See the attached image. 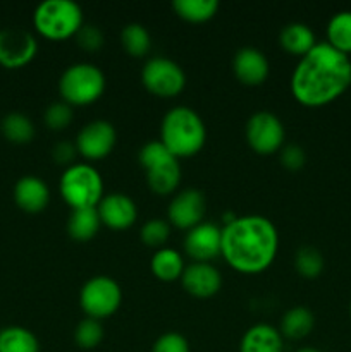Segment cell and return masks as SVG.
Wrapping results in <instances>:
<instances>
[{
    "label": "cell",
    "instance_id": "33",
    "mask_svg": "<svg viewBox=\"0 0 351 352\" xmlns=\"http://www.w3.org/2000/svg\"><path fill=\"white\" fill-rule=\"evenodd\" d=\"M151 352H191L189 342L178 332H165L153 342Z\"/></svg>",
    "mask_w": 351,
    "mask_h": 352
},
{
    "label": "cell",
    "instance_id": "1",
    "mask_svg": "<svg viewBox=\"0 0 351 352\" xmlns=\"http://www.w3.org/2000/svg\"><path fill=\"white\" fill-rule=\"evenodd\" d=\"M351 86L350 55L319 41L299 57L291 76V93L306 107H322L339 98Z\"/></svg>",
    "mask_w": 351,
    "mask_h": 352
},
{
    "label": "cell",
    "instance_id": "34",
    "mask_svg": "<svg viewBox=\"0 0 351 352\" xmlns=\"http://www.w3.org/2000/svg\"><path fill=\"white\" fill-rule=\"evenodd\" d=\"M76 41L85 50L95 52L103 45V31L95 24H83L81 30L76 33Z\"/></svg>",
    "mask_w": 351,
    "mask_h": 352
},
{
    "label": "cell",
    "instance_id": "13",
    "mask_svg": "<svg viewBox=\"0 0 351 352\" xmlns=\"http://www.w3.org/2000/svg\"><path fill=\"white\" fill-rule=\"evenodd\" d=\"M205 210V195L196 188H186L171 199L167 215L172 226L189 230L203 222Z\"/></svg>",
    "mask_w": 351,
    "mask_h": 352
},
{
    "label": "cell",
    "instance_id": "8",
    "mask_svg": "<svg viewBox=\"0 0 351 352\" xmlns=\"http://www.w3.org/2000/svg\"><path fill=\"white\" fill-rule=\"evenodd\" d=\"M123 302V289L109 275H95L83 284L79 291V305L83 311L96 320L109 318Z\"/></svg>",
    "mask_w": 351,
    "mask_h": 352
},
{
    "label": "cell",
    "instance_id": "16",
    "mask_svg": "<svg viewBox=\"0 0 351 352\" xmlns=\"http://www.w3.org/2000/svg\"><path fill=\"white\" fill-rule=\"evenodd\" d=\"M181 282L182 287L195 298H210L220 291L222 275L209 261H195L184 267Z\"/></svg>",
    "mask_w": 351,
    "mask_h": 352
},
{
    "label": "cell",
    "instance_id": "26",
    "mask_svg": "<svg viewBox=\"0 0 351 352\" xmlns=\"http://www.w3.org/2000/svg\"><path fill=\"white\" fill-rule=\"evenodd\" d=\"M3 138L10 143L24 144L34 138V124L28 116L21 112H9L0 122Z\"/></svg>",
    "mask_w": 351,
    "mask_h": 352
},
{
    "label": "cell",
    "instance_id": "3",
    "mask_svg": "<svg viewBox=\"0 0 351 352\" xmlns=\"http://www.w3.org/2000/svg\"><path fill=\"white\" fill-rule=\"evenodd\" d=\"M160 141L174 157H193L206 141V126L191 107L176 105L160 122Z\"/></svg>",
    "mask_w": 351,
    "mask_h": 352
},
{
    "label": "cell",
    "instance_id": "21",
    "mask_svg": "<svg viewBox=\"0 0 351 352\" xmlns=\"http://www.w3.org/2000/svg\"><path fill=\"white\" fill-rule=\"evenodd\" d=\"M102 220L96 206L72 210L67 220V232L76 241H89L96 236Z\"/></svg>",
    "mask_w": 351,
    "mask_h": 352
},
{
    "label": "cell",
    "instance_id": "27",
    "mask_svg": "<svg viewBox=\"0 0 351 352\" xmlns=\"http://www.w3.org/2000/svg\"><path fill=\"white\" fill-rule=\"evenodd\" d=\"M172 9L189 23H203L215 16L219 0H172Z\"/></svg>",
    "mask_w": 351,
    "mask_h": 352
},
{
    "label": "cell",
    "instance_id": "10",
    "mask_svg": "<svg viewBox=\"0 0 351 352\" xmlns=\"http://www.w3.org/2000/svg\"><path fill=\"white\" fill-rule=\"evenodd\" d=\"M244 134L248 144L260 155L274 153L284 146V124L268 110H258L251 113L244 127Z\"/></svg>",
    "mask_w": 351,
    "mask_h": 352
},
{
    "label": "cell",
    "instance_id": "9",
    "mask_svg": "<svg viewBox=\"0 0 351 352\" xmlns=\"http://www.w3.org/2000/svg\"><path fill=\"white\" fill-rule=\"evenodd\" d=\"M141 81L145 88L157 96H176L184 89L186 72L172 58L157 55L145 62L141 69Z\"/></svg>",
    "mask_w": 351,
    "mask_h": 352
},
{
    "label": "cell",
    "instance_id": "29",
    "mask_svg": "<svg viewBox=\"0 0 351 352\" xmlns=\"http://www.w3.org/2000/svg\"><path fill=\"white\" fill-rule=\"evenodd\" d=\"M326 260L315 246H301L295 253V268L301 277L317 278L323 272Z\"/></svg>",
    "mask_w": 351,
    "mask_h": 352
},
{
    "label": "cell",
    "instance_id": "35",
    "mask_svg": "<svg viewBox=\"0 0 351 352\" xmlns=\"http://www.w3.org/2000/svg\"><path fill=\"white\" fill-rule=\"evenodd\" d=\"M279 151H281V164L289 170H299L305 165L306 155L299 144H284Z\"/></svg>",
    "mask_w": 351,
    "mask_h": 352
},
{
    "label": "cell",
    "instance_id": "31",
    "mask_svg": "<svg viewBox=\"0 0 351 352\" xmlns=\"http://www.w3.org/2000/svg\"><path fill=\"white\" fill-rule=\"evenodd\" d=\"M169 234L171 227L164 219H150L141 226L140 230L141 241L151 248H160L169 239Z\"/></svg>",
    "mask_w": 351,
    "mask_h": 352
},
{
    "label": "cell",
    "instance_id": "25",
    "mask_svg": "<svg viewBox=\"0 0 351 352\" xmlns=\"http://www.w3.org/2000/svg\"><path fill=\"white\" fill-rule=\"evenodd\" d=\"M326 41L343 54H351V10H339L330 17Z\"/></svg>",
    "mask_w": 351,
    "mask_h": 352
},
{
    "label": "cell",
    "instance_id": "6",
    "mask_svg": "<svg viewBox=\"0 0 351 352\" xmlns=\"http://www.w3.org/2000/svg\"><path fill=\"white\" fill-rule=\"evenodd\" d=\"M58 191L72 210L96 206L103 198L102 175L88 164H72L62 172Z\"/></svg>",
    "mask_w": 351,
    "mask_h": 352
},
{
    "label": "cell",
    "instance_id": "20",
    "mask_svg": "<svg viewBox=\"0 0 351 352\" xmlns=\"http://www.w3.org/2000/svg\"><path fill=\"white\" fill-rule=\"evenodd\" d=\"M279 43L284 50H288L289 54L303 55L308 54L313 47H315L319 41H317L315 33H313L312 28L305 23H289L279 33Z\"/></svg>",
    "mask_w": 351,
    "mask_h": 352
},
{
    "label": "cell",
    "instance_id": "15",
    "mask_svg": "<svg viewBox=\"0 0 351 352\" xmlns=\"http://www.w3.org/2000/svg\"><path fill=\"white\" fill-rule=\"evenodd\" d=\"M222 229L213 222H200L184 236V251L195 261H210L220 254Z\"/></svg>",
    "mask_w": 351,
    "mask_h": 352
},
{
    "label": "cell",
    "instance_id": "32",
    "mask_svg": "<svg viewBox=\"0 0 351 352\" xmlns=\"http://www.w3.org/2000/svg\"><path fill=\"white\" fill-rule=\"evenodd\" d=\"M43 119L45 124H47L50 129H65L72 120V107L65 102L50 103V105L45 109Z\"/></svg>",
    "mask_w": 351,
    "mask_h": 352
},
{
    "label": "cell",
    "instance_id": "38",
    "mask_svg": "<svg viewBox=\"0 0 351 352\" xmlns=\"http://www.w3.org/2000/svg\"><path fill=\"white\" fill-rule=\"evenodd\" d=\"M350 315H351V302H350Z\"/></svg>",
    "mask_w": 351,
    "mask_h": 352
},
{
    "label": "cell",
    "instance_id": "19",
    "mask_svg": "<svg viewBox=\"0 0 351 352\" xmlns=\"http://www.w3.org/2000/svg\"><path fill=\"white\" fill-rule=\"evenodd\" d=\"M282 333L268 323H257L243 333L240 352H282Z\"/></svg>",
    "mask_w": 351,
    "mask_h": 352
},
{
    "label": "cell",
    "instance_id": "23",
    "mask_svg": "<svg viewBox=\"0 0 351 352\" xmlns=\"http://www.w3.org/2000/svg\"><path fill=\"white\" fill-rule=\"evenodd\" d=\"M313 327H315V315L305 306H295L284 313L279 332L282 333V337L298 340L308 336Z\"/></svg>",
    "mask_w": 351,
    "mask_h": 352
},
{
    "label": "cell",
    "instance_id": "18",
    "mask_svg": "<svg viewBox=\"0 0 351 352\" xmlns=\"http://www.w3.org/2000/svg\"><path fill=\"white\" fill-rule=\"evenodd\" d=\"M14 201L24 212L38 213L50 201V189L38 175H23L14 186Z\"/></svg>",
    "mask_w": 351,
    "mask_h": 352
},
{
    "label": "cell",
    "instance_id": "24",
    "mask_svg": "<svg viewBox=\"0 0 351 352\" xmlns=\"http://www.w3.org/2000/svg\"><path fill=\"white\" fill-rule=\"evenodd\" d=\"M0 352H40V342L31 330L10 325L0 330Z\"/></svg>",
    "mask_w": 351,
    "mask_h": 352
},
{
    "label": "cell",
    "instance_id": "28",
    "mask_svg": "<svg viewBox=\"0 0 351 352\" xmlns=\"http://www.w3.org/2000/svg\"><path fill=\"white\" fill-rule=\"evenodd\" d=\"M120 43L124 50L133 57H143L151 47V36L147 28L140 23H129L120 31Z\"/></svg>",
    "mask_w": 351,
    "mask_h": 352
},
{
    "label": "cell",
    "instance_id": "17",
    "mask_svg": "<svg viewBox=\"0 0 351 352\" xmlns=\"http://www.w3.org/2000/svg\"><path fill=\"white\" fill-rule=\"evenodd\" d=\"M233 69L236 78L248 86H257L267 79L270 72L268 58L255 47H241L234 54Z\"/></svg>",
    "mask_w": 351,
    "mask_h": 352
},
{
    "label": "cell",
    "instance_id": "4",
    "mask_svg": "<svg viewBox=\"0 0 351 352\" xmlns=\"http://www.w3.org/2000/svg\"><path fill=\"white\" fill-rule=\"evenodd\" d=\"M33 24L40 34L50 40L76 36L83 23V9L74 0H45L33 12Z\"/></svg>",
    "mask_w": 351,
    "mask_h": 352
},
{
    "label": "cell",
    "instance_id": "22",
    "mask_svg": "<svg viewBox=\"0 0 351 352\" xmlns=\"http://www.w3.org/2000/svg\"><path fill=\"white\" fill-rule=\"evenodd\" d=\"M150 268L157 278L164 282H172L181 278L184 272V260L181 253L172 248H158L150 261Z\"/></svg>",
    "mask_w": 351,
    "mask_h": 352
},
{
    "label": "cell",
    "instance_id": "5",
    "mask_svg": "<svg viewBox=\"0 0 351 352\" xmlns=\"http://www.w3.org/2000/svg\"><path fill=\"white\" fill-rule=\"evenodd\" d=\"M105 74L92 62L69 65L58 79V93L69 105H88L96 102L105 91Z\"/></svg>",
    "mask_w": 351,
    "mask_h": 352
},
{
    "label": "cell",
    "instance_id": "2",
    "mask_svg": "<svg viewBox=\"0 0 351 352\" xmlns=\"http://www.w3.org/2000/svg\"><path fill=\"white\" fill-rule=\"evenodd\" d=\"M277 250V229L267 217H236L222 227L220 254L241 274H260L267 270L274 263Z\"/></svg>",
    "mask_w": 351,
    "mask_h": 352
},
{
    "label": "cell",
    "instance_id": "37",
    "mask_svg": "<svg viewBox=\"0 0 351 352\" xmlns=\"http://www.w3.org/2000/svg\"><path fill=\"white\" fill-rule=\"evenodd\" d=\"M296 352H322V351L315 349V347H301V349H298Z\"/></svg>",
    "mask_w": 351,
    "mask_h": 352
},
{
    "label": "cell",
    "instance_id": "7",
    "mask_svg": "<svg viewBox=\"0 0 351 352\" xmlns=\"http://www.w3.org/2000/svg\"><path fill=\"white\" fill-rule=\"evenodd\" d=\"M141 167L147 172V182L157 195H169L181 181V165L178 157L165 148L160 140L148 141L138 153Z\"/></svg>",
    "mask_w": 351,
    "mask_h": 352
},
{
    "label": "cell",
    "instance_id": "14",
    "mask_svg": "<svg viewBox=\"0 0 351 352\" xmlns=\"http://www.w3.org/2000/svg\"><path fill=\"white\" fill-rule=\"evenodd\" d=\"M102 223L116 230L127 229L136 222L138 206L131 196L124 192H109L103 195L100 203L96 205Z\"/></svg>",
    "mask_w": 351,
    "mask_h": 352
},
{
    "label": "cell",
    "instance_id": "11",
    "mask_svg": "<svg viewBox=\"0 0 351 352\" xmlns=\"http://www.w3.org/2000/svg\"><path fill=\"white\" fill-rule=\"evenodd\" d=\"M38 52V41L23 28L0 30V65L6 69H19L30 64Z\"/></svg>",
    "mask_w": 351,
    "mask_h": 352
},
{
    "label": "cell",
    "instance_id": "36",
    "mask_svg": "<svg viewBox=\"0 0 351 352\" xmlns=\"http://www.w3.org/2000/svg\"><path fill=\"white\" fill-rule=\"evenodd\" d=\"M76 153H78V148L76 144H72L71 141H58L54 148H52V158H54L57 164L61 165H72Z\"/></svg>",
    "mask_w": 351,
    "mask_h": 352
},
{
    "label": "cell",
    "instance_id": "12",
    "mask_svg": "<svg viewBox=\"0 0 351 352\" xmlns=\"http://www.w3.org/2000/svg\"><path fill=\"white\" fill-rule=\"evenodd\" d=\"M116 140V127L109 120H89L79 129L76 136V148L83 157L100 160L112 151Z\"/></svg>",
    "mask_w": 351,
    "mask_h": 352
},
{
    "label": "cell",
    "instance_id": "30",
    "mask_svg": "<svg viewBox=\"0 0 351 352\" xmlns=\"http://www.w3.org/2000/svg\"><path fill=\"white\" fill-rule=\"evenodd\" d=\"M103 340V325L100 320L86 316L76 325L74 342L83 349H93Z\"/></svg>",
    "mask_w": 351,
    "mask_h": 352
}]
</instances>
